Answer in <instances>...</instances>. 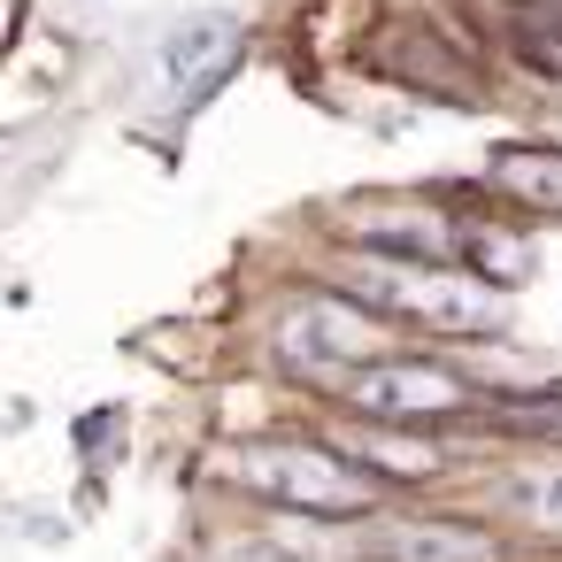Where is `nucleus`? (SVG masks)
Wrapping results in <instances>:
<instances>
[{
	"label": "nucleus",
	"instance_id": "nucleus-7",
	"mask_svg": "<svg viewBox=\"0 0 562 562\" xmlns=\"http://www.w3.org/2000/svg\"><path fill=\"white\" fill-rule=\"evenodd\" d=\"M347 224L362 232V247H378V255H439L454 232H447V216H431V209H347Z\"/></svg>",
	"mask_w": 562,
	"mask_h": 562
},
{
	"label": "nucleus",
	"instance_id": "nucleus-9",
	"mask_svg": "<svg viewBox=\"0 0 562 562\" xmlns=\"http://www.w3.org/2000/svg\"><path fill=\"white\" fill-rule=\"evenodd\" d=\"M493 178L524 201H562V155H531V147H508L493 155Z\"/></svg>",
	"mask_w": 562,
	"mask_h": 562
},
{
	"label": "nucleus",
	"instance_id": "nucleus-1",
	"mask_svg": "<svg viewBox=\"0 0 562 562\" xmlns=\"http://www.w3.org/2000/svg\"><path fill=\"white\" fill-rule=\"evenodd\" d=\"M224 477L247 485L255 501H278V508H301V516H362L378 501V477L331 447H301V439H262V447H239L224 454Z\"/></svg>",
	"mask_w": 562,
	"mask_h": 562
},
{
	"label": "nucleus",
	"instance_id": "nucleus-8",
	"mask_svg": "<svg viewBox=\"0 0 562 562\" xmlns=\"http://www.w3.org/2000/svg\"><path fill=\"white\" fill-rule=\"evenodd\" d=\"M508 40L539 78H562V0H516L508 9Z\"/></svg>",
	"mask_w": 562,
	"mask_h": 562
},
{
	"label": "nucleus",
	"instance_id": "nucleus-3",
	"mask_svg": "<svg viewBox=\"0 0 562 562\" xmlns=\"http://www.w3.org/2000/svg\"><path fill=\"white\" fill-rule=\"evenodd\" d=\"M347 562H501L493 531L447 516H370L347 539Z\"/></svg>",
	"mask_w": 562,
	"mask_h": 562
},
{
	"label": "nucleus",
	"instance_id": "nucleus-2",
	"mask_svg": "<svg viewBox=\"0 0 562 562\" xmlns=\"http://www.w3.org/2000/svg\"><path fill=\"white\" fill-rule=\"evenodd\" d=\"M355 293H370L378 308L424 324V331H447V339H477L501 324V293L462 278V270H424V262H355Z\"/></svg>",
	"mask_w": 562,
	"mask_h": 562
},
{
	"label": "nucleus",
	"instance_id": "nucleus-6",
	"mask_svg": "<svg viewBox=\"0 0 562 562\" xmlns=\"http://www.w3.org/2000/svg\"><path fill=\"white\" fill-rule=\"evenodd\" d=\"M232 63H239V24H232V16H186V24L162 40V86H170L178 101L216 93V86L232 78Z\"/></svg>",
	"mask_w": 562,
	"mask_h": 562
},
{
	"label": "nucleus",
	"instance_id": "nucleus-4",
	"mask_svg": "<svg viewBox=\"0 0 562 562\" xmlns=\"http://www.w3.org/2000/svg\"><path fill=\"white\" fill-rule=\"evenodd\" d=\"M278 355H285L301 378H331V370H347V362L370 355V324H362L355 308H339V301H301V308H285V324H278Z\"/></svg>",
	"mask_w": 562,
	"mask_h": 562
},
{
	"label": "nucleus",
	"instance_id": "nucleus-5",
	"mask_svg": "<svg viewBox=\"0 0 562 562\" xmlns=\"http://www.w3.org/2000/svg\"><path fill=\"white\" fill-rule=\"evenodd\" d=\"M347 393L370 416H454V408H470V385L454 370H439V362H378Z\"/></svg>",
	"mask_w": 562,
	"mask_h": 562
},
{
	"label": "nucleus",
	"instance_id": "nucleus-10",
	"mask_svg": "<svg viewBox=\"0 0 562 562\" xmlns=\"http://www.w3.org/2000/svg\"><path fill=\"white\" fill-rule=\"evenodd\" d=\"M508 501H516V516H524V524H539L547 539H562V462L524 470V477L508 485Z\"/></svg>",
	"mask_w": 562,
	"mask_h": 562
},
{
	"label": "nucleus",
	"instance_id": "nucleus-11",
	"mask_svg": "<svg viewBox=\"0 0 562 562\" xmlns=\"http://www.w3.org/2000/svg\"><path fill=\"white\" fill-rule=\"evenodd\" d=\"M216 562H278V554H216Z\"/></svg>",
	"mask_w": 562,
	"mask_h": 562
}]
</instances>
